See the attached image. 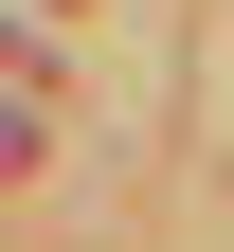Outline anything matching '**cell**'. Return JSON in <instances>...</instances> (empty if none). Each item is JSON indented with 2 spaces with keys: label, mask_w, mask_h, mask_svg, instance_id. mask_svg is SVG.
<instances>
[{
  "label": "cell",
  "mask_w": 234,
  "mask_h": 252,
  "mask_svg": "<svg viewBox=\"0 0 234 252\" xmlns=\"http://www.w3.org/2000/svg\"><path fill=\"white\" fill-rule=\"evenodd\" d=\"M18 162H36V108H18V90H0V180H18Z\"/></svg>",
  "instance_id": "obj_1"
}]
</instances>
